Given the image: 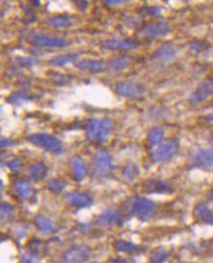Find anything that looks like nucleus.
<instances>
[{"label": "nucleus", "mask_w": 213, "mask_h": 263, "mask_svg": "<svg viewBox=\"0 0 213 263\" xmlns=\"http://www.w3.org/2000/svg\"><path fill=\"white\" fill-rule=\"evenodd\" d=\"M210 140L212 141V143H213V131H212V132H211V135H210Z\"/></svg>", "instance_id": "37998d69"}, {"label": "nucleus", "mask_w": 213, "mask_h": 263, "mask_svg": "<svg viewBox=\"0 0 213 263\" xmlns=\"http://www.w3.org/2000/svg\"><path fill=\"white\" fill-rule=\"evenodd\" d=\"M206 120H213V113L212 114H209L207 115L205 117H204Z\"/></svg>", "instance_id": "79ce46f5"}, {"label": "nucleus", "mask_w": 213, "mask_h": 263, "mask_svg": "<svg viewBox=\"0 0 213 263\" xmlns=\"http://www.w3.org/2000/svg\"><path fill=\"white\" fill-rule=\"evenodd\" d=\"M114 247L118 251L124 253H136L139 251V247L137 245L125 240L115 241Z\"/></svg>", "instance_id": "a878e982"}, {"label": "nucleus", "mask_w": 213, "mask_h": 263, "mask_svg": "<svg viewBox=\"0 0 213 263\" xmlns=\"http://www.w3.org/2000/svg\"><path fill=\"white\" fill-rule=\"evenodd\" d=\"M1 155H3V152H1V151H0V156H1Z\"/></svg>", "instance_id": "a18cd8bd"}, {"label": "nucleus", "mask_w": 213, "mask_h": 263, "mask_svg": "<svg viewBox=\"0 0 213 263\" xmlns=\"http://www.w3.org/2000/svg\"><path fill=\"white\" fill-rule=\"evenodd\" d=\"M47 171H48V169H47L46 164L39 162V163H36L30 166V175L32 180L38 182V181L43 180L46 177Z\"/></svg>", "instance_id": "393cba45"}, {"label": "nucleus", "mask_w": 213, "mask_h": 263, "mask_svg": "<svg viewBox=\"0 0 213 263\" xmlns=\"http://www.w3.org/2000/svg\"><path fill=\"white\" fill-rule=\"evenodd\" d=\"M190 161L193 165L210 169L213 167V149H198L190 154Z\"/></svg>", "instance_id": "0eeeda50"}, {"label": "nucleus", "mask_w": 213, "mask_h": 263, "mask_svg": "<svg viewBox=\"0 0 213 263\" xmlns=\"http://www.w3.org/2000/svg\"><path fill=\"white\" fill-rule=\"evenodd\" d=\"M127 1H128V0H103V3L106 6L112 7V6H119V5L124 4Z\"/></svg>", "instance_id": "e433bc0d"}, {"label": "nucleus", "mask_w": 213, "mask_h": 263, "mask_svg": "<svg viewBox=\"0 0 213 263\" xmlns=\"http://www.w3.org/2000/svg\"><path fill=\"white\" fill-rule=\"evenodd\" d=\"M102 47L106 50H121V51H131L138 47V42L130 38H111L106 39L101 43Z\"/></svg>", "instance_id": "9d476101"}, {"label": "nucleus", "mask_w": 213, "mask_h": 263, "mask_svg": "<svg viewBox=\"0 0 213 263\" xmlns=\"http://www.w3.org/2000/svg\"><path fill=\"white\" fill-rule=\"evenodd\" d=\"M165 130L162 127H153L149 131L148 134V140L151 143V145L155 146L158 143H161L165 138Z\"/></svg>", "instance_id": "cd10ccee"}, {"label": "nucleus", "mask_w": 213, "mask_h": 263, "mask_svg": "<svg viewBox=\"0 0 213 263\" xmlns=\"http://www.w3.org/2000/svg\"><path fill=\"white\" fill-rule=\"evenodd\" d=\"M114 122L111 118H90L84 125L86 137L89 141L104 142L109 138Z\"/></svg>", "instance_id": "f257e3e1"}, {"label": "nucleus", "mask_w": 213, "mask_h": 263, "mask_svg": "<svg viewBox=\"0 0 213 263\" xmlns=\"http://www.w3.org/2000/svg\"><path fill=\"white\" fill-rule=\"evenodd\" d=\"M171 31L170 26L166 22H157L150 24L143 28V30L140 32V34L149 37V38H154L159 36H165L168 34Z\"/></svg>", "instance_id": "9b49d317"}, {"label": "nucleus", "mask_w": 213, "mask_h": 263, "mask_svg": "<svg viewBox=\"0 0 213 263\" xmlns=\"http://www.w3.org/2000/svg\"><path fill=\"white\" fill-rule=\"evenodd\" d=\"M92 168L93 173L97 178H105L108 176L113 168L111 155L105 150L98 151L93 157Z\"/></svg>", "instance_id": "7ed1b4c3"}, {"label": "nucleus", "mask_w": 213, "mask_h": 263, "mask_svg": "<svg viewBox=\"0 0 213 263\" xmlns=\"http://www.w3.org/2000/svg\"><path fill=\"white\" fill-rule=\"evenodd\" d=\"M66 201L73 207L77 209H83L90 207L93 203L91 196L84 192H69L65 195Z\"/></svg>", "instance_id": "f8f14e48"}, {"label": "nucleus", "mask_w": 213, "mask_h": 263, "mask_svg": "<svg viewBox=\"0 0 213 263\" xmlns=\"http://www.w3.org/2000/svg\"><path fill=\"white\" fill-rule=\"evenodd\" d=\"M208 250L211 251L213 253V239L209 242V245H208Z\"/></svg>", "instance_id": "a19ab883"}, {"label": "nucleus", "mask_w": 213, "mask_h": 263, "mask_svg": "<svg viewBox=\"0 0 213 263\" xmlns=\"http://www.w3.org/2000/svg\"><path fill=\"white\" fill-rule=\"evenodd\" d=\"M207 43L205 41H202V40H194L190 43V47H191V50L197 52V53H199L203 50L206 49L207 47Z\"/></svg>", "instance_id": "72a5a7b5"}, {"label": "nucleus", "mask_w": 213, "mask_h": 263, "mask_svg": "<svg viewBox=\"0 0 213 263\" xmlns=\"http://www.w3.org/2000/svg\"><path fill=\"white\" fill-rule=\"evenodd\" d=\"M14 187H15V191L17 192V194L21 197L22 199H25V200L30 199L33 194L32 186L25 180H18L15 183Z\"/></svg>", "instance_id": "b1692460"}, {"label": "nucleus", "mask_w": 213, "mask_h": 263, "mask_svg": "<svg viewBox=\"0 0 213 263\" xmlns=\"http://www.w3.org/2000/svg\"><path fill=\"white\" fill-rule=\"evenodd\" d=\"M73 3L80 11H85L89 7L87 0H73Z\"/></svg>", "instance_id": "c9c22d12"}, {"label": "nucleus", "mask_w": 213, "mask_h": 263, "mask_svg": "<svg viewBox=\"0 0 213 263\" xmlns=\"http://www.w3.org/2000/svg\"><path fill=\"white\" fill-rule=\"evenodd\" d=\"M143 189L148 194H168L173 191L168 182L158 179L145 181L143 184Z\"/></svg>", "instance_id": "4468645a"}, {"label": "nucleus", "mask_w": 213, "mask_h": 263, "mask_svg": "<svg viewBox=\"0 0 213 263\" xmlns=\"http://www.w3.org/2000/svg\"><path fill=\"white\" fill-rule=\"evenodd\" d=\"M131 65V59L127 56L116 57L109 63V68L114 72H122L126 70Z\"/></svg>", "instance_id": "5701e85b"}, {"label": "nucleus", "mask_w": 213, "mask_h": 263, "mask_svg": "<svg viewBox=\"0 0 213 263\" xmlns=\"http://www.w3.org/2000/svg\"><path fill=\"white\" fill-rule=\"evenodd\" d=\"M77 59H78L77 54H74V53L63 54V55H59V56L53 57L52 59H50L49 64L54 66V67H65V66H67L69 64L76 63L77 61Z\"/></svg>", "instance_id": "aec40b11"}, {"label": "nucleus", "mask_w": 213, "mask_h": 263, "mask_svg": "<svg viewBox=\"0 0 213 263\" xmlns=\"http://www.w3.org/2000/svg\"><path fill=\"white\" fill-rule=\"evenodd\" d=\"M31 97L29 96L28 94L26 93H22V92H19V93H14L11 95V97L9 98V101L11 103H20V102H24V101H29L30 100Z\"/></svg>", "instance_id": "f704fd0d"}, {"label": "nucleus", "mask_w": 213, "mask_h": 263, "mask_svg": "<svg viewBox=\"0 0 213 263\" xmlns=\"http://www.w3.org/2000/svg\"><path fill=\"white\" fill-rule=\"evenodd\" d=\"M170 256V251L165 247H159L152 252L150 255V261L153 263L165 262Z\"/></svg>", "instance_id": "c756f323"}, {"label": "nucleus", "mask_w": 213, "mask_h": 263, "mask_svg": "<svg viewBox=\"0 0 213 263\" xmlns=\"http://www.w3.org/2000/svg\"><path fill=\"white\" fill-rule=\"evenodd\" d=\"M28 248H29V252L35 257H37L38 255L46 254V250H47L46 244L42 242L41 240H37V239L31 240L28 245Z\"/></svg>", "instance_id": "bb28decb"}, {"label": "nucleus", "mask_w": 213, "mask_h": 263, "mask_svg": "<svg viewBox=\"0 0 213 263\" xmlns=\"http://www.w3.org/2000/svg\"><path fill=\"white\" fill-rule=\"evenodd\" d=\"M15 214V208L8 204H0V221H6L11 219Z\"/></svg>", "instance_id": "7c9ffc66"}, {"label": "nucleus", "mask_w": 213, "mask_h": 263, "mask_svg": "<svg viewBox=\"0 0 213 263\" xmlns=\"http://www.w3.org/2000/svg\"><path fill=\"white\" fill-rule=\"evenodd\" d=\"M28 140L32 145L41 148L46 152L55 155L63 153L62 142L53 135L47 133H35L29 136Z\"/></svg>", "instance_id": "f03ea898"}, {"label": "nucleus", "mask_w": 213, "mask_h": 263, "mask_svg": "<svg viewBox=\"0 0 213 263\" xmlns=\"http://www.w3.org/2000/svg\"><path fill=\"white\" fill-rule=\"evenodd\" d=\"M91 256V248L85 245H76L64 253V261L76 263L85 262Z\"/></svg>", "instance_id": "6e6552de"}, {"label": "nucleus", "mask_w": 213, "mask_h": 263, "mask_svg": "<svg viewBox=\"0 0 213 263\" xmlns=\"http://www.w3.org/2000/svg\"><path fill=\"white\" fill-rule=\"evenodd\" d=\"M159 12H161V9L157 8V7H150L147 9V14L149 15H152V16H156L159 14Z\"/></svg>", "instance_id": "ea45409f"}, {"label": "nucleus", "mask_w": 213, "mask_h": 263, "mask_svg": "<svg viewBox=\"0 0 213 263\" xmlns=\"http://www.w3.org/2000/svg\"><path fill=\"white\" fill-rule=\"evenodd\" d=\"M1 194H2V189L1 187H0V197H1Z\"/></svg>", "instance_id": "c03bdc74"}, {"label": "nucleus", "mask_w": 213, "mask_h": 263, "mask_svg": "<svg viewBox=\"0 0 213 263\" xmlns=\"http://www.w3.org/2000/svg\"><path fill=\"white\" fill-rule=\"evenodd\" d=\"M122 220H123L122 215L119 211L113 208H109L98 215L96 222L102 226H110L116 223L121 224Z\"/></svg>", "instance_id": "2eb2a0df"}, {"label": "nucleus", "mask_w": 213, "mask_h": 263, "mask_svg": "<svg viewBox=\"0 0 213 263\" xmlns=\"http://www.w3.org/2000/svg\"><path fill=\"white\" fill-rule=\"evenodd\" d=\"M66 182H64L63 180H59V179H54V180H51L48 185H47V188L50 192L54 193V194H59L61 193L65 187H66Z\"/></svg>", "instance_id": "2f4dec72"}, {"label": "nucleus", "mask_w": 213, "mask_h": 263, "mask_svg": "<svg viewBox=\"0 0 213 263\" xmlns=\"http://www.w3.org/2000/svg\"><path fill=\"white\" fill-rule=\"evenodd\" d=\"M34 224L36 228L43 234H50L55 231L54 222L43 215H36L34 217Z\"/></svg>", "instance_id": "4be33fe9"}, {"label": "nucleus", "mask_w": 213, "mask_h": 263, "mask_svg": "<svg viewBox=\"0 0 213 263\" xmlns=\"http://www.w3.org/2000/svg\"><path fill=\"white\" fill-rule=\"evenodd\" d=\"M7 165L12 171H18L21 167V163L19 160H13V161L9 162Z\"/></svg>", "instance_id": "4c0bfd02"}, {"label": "nucleus", "mask_w": 213, "mask_h": 263, "mask_svg": "<svg viewBox=\"0 0 213 263\" xmlns=\"http://www.w3.org/2000/svg\"><path fill=\"white\" fill-rule=\"evenodd\" d=\"M14 145V142L7 138H1L0 137V148H6Z\"/></svg>", "instance_id": "58836bf2"}, {"label": "nucleus", "mask_w": 213, "mask_h": 263, "mask_svg": "<svg viewBox=\"0 0 213 263\" xmlns=\"http://www.w3.org/2000/svg\"><path fill=\"white\" fill-rule=\"evenodd\" d=\"M50 78L56 84L59 85H65L70 82V79L67 76L61 74H50Z\"/></svg>", "instance_id": "473e14b6"}, {"label": "nucleus", "mask_w": 213, "mask_h": 263, "mask_svg": "<svg viewBox=\"0 0 213 263\" xmlns=\"http://www.w3.org/2000/svg\"><path fill=\"white\" fill-rule=\"evenodd\" d=\"M139 175H140V169H139L138 165L133 163L127 164L122 171V176H123L124 180L127 182L134 181L135 179H137V177Z\"/></svg>", "instance_id": "c85d7f7f"}, {"label": "nucleus", "mask_w": 213, "mask_h": 263, "mask_svg": "<svg viewBox=\"0 0 213 263\" xmlns=\"http://www.w3.org/2000/svg\"><path fill=\"white\" fill-rule=\"evenodd\" d=\"M30 43L35 47H49V48H63L67 45L64 38L51 36L46 34H37L31 37Z\"/></svg>", "instance_id": "1a4fd4ad"}, {"label": "nucleus", "mask_w": 213, "mask_h": 263, "mask_svg": "<svg viewBox=\"0 0 213 263\" xmlns=\"http://www.w3.org/2000/svg\"><path fill=\"white\" fill-rule=\"evenodd\" d=\"M176 48L171 44H164L159 46L152 55V60L162 64H167L176 57Z\"/></svg>", "instance_id": "dca6fc26"}, {"label": "nucleus", "mask_w": 213, "mask_h": 263, "mask_svg": "<svg viewBox=\"0 0 213 263\" xmlns=\"http://www.w3.org/2000/svg\"><path fill=\"white\" fill-rule=\"evenodd\" d=\"M178 150L177 143L172 140L158 143L152 151L151 158L154 163H164L173 157Z\"/></svg>", "instance_id": "39448f33"}, {"label": "nucleus", "mask_w": 213, "mask_h": 263, "mask_svg": "<svg viewBox=\"0 0 213 263\" xmlns=\"http://www.w3.org/2000/svg\"><path fill=\"white\" fill-rule=\"evenodd\" d=\"M48 25L55 29H67L74 25L73 18L70 15H56L53 16L48 20Z\"/></svg>", "instance_id": "6ab92c4d"}, {"label": "nucleus", "mask_w": 213, "mask_h": 263, "mask_svg": "<svg viewBox=\"0 0 213 263\" xmlns=\"http://www.w3.org/2000/svg\"><path fill=\"white\" fill-rule=\"evenodd\" d=\"M211 95H213V81H206L196 89L189 100L192 103H199L206 100Z\"/></svg>", "instance_id": "f3484780"}, {"label": "nucleus", "mask_w": 213, "mask_h": 263, "mask_svg": "<svg viewBox=\"0 0 213 263\" xmlns=\"http://www.w3.org/2000/svg\"><path fill=\"white\" fill-rule=\"evenodd\" d=\"M116 91L122 97L127 99H137L146 92V89L143 85L135 82L125 81L117 83Z\"/></svg>", "instance_id": "423d86ee"}, {"label": "nucleus", "mask_w": 213, "mask_h": 263, "mask_svg": "<svg viewBox=\"0 0 213 263\" xmlns=\"http://www.w3.org/2000/svg\"><path fill=\"white\" fill-rule=\"evenodd\" d=\"M132 214L142 221L150 220L155 214V205L144 197H137L132 204Z\"/></svg>", "instance_id": "20e7f679"}, {"label": "nucleus", "mask_w": 213, "mask_h": 263, "mask_svg": "<svg viewBox=\"0 0 213 263\" xmlns=\"http://www.w3.org/2000/svg\"><path fill=\"white\" fill-rule=\"evenodd\" d=\"M76 67L81 71L91 73V74H101L104 73L106 70L108 65L106 62L102 60H91V59H85L76 61Z\"/></svg>", "instance_id": "ddd939ff"}, {"label": "nucleus", "mask_w": 213, "mask_h": 263, "mask_svg": "<svg viewBox=\"0 0 213 263\" xmlns=\"http://www.w3.org/2000/svg\"><path fill=\"white\" fill-rule=\"evenodd\" d=\"M195 216L206 224H213V214L204 204H198L194 209Z\"/></svg>", "instance_id": "412c9836"}, {"label": "nucleus", "mask_w": 213, "mask_h": 263, "mask_svg": "<svg viewBox=\"0 0 213 263\" xmlns=\"http://www.w3.org/2000/svg\"><path fill=\"white\" fill-rule=\"evenodd\" d=\"M70 164L74 179L76 182H81L87 175V165L85 162L80 157L76 156L72 158Z\"/></svg>", "instance_id": "a211bd4d"}]
</instances>
